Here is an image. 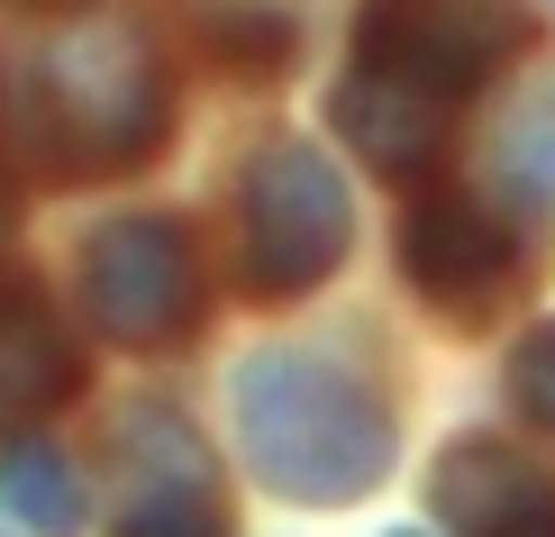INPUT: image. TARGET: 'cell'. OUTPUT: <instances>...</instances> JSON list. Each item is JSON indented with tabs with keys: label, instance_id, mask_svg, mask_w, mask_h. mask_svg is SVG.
Segmentation results:
<instances>
[{
	"label": "cell",
	"instance_id": "7",
	"mask_svg": "<svg viewBox=\"0 0 555 537\" xmlns=\"http://www.w3.org/2000/svg\"><path fill=\"white\" fill-rule=\"evenodd\" d=\"M401 265H410V283H420L437 310L474 319V310H492V292L519 273V238L474 192H428L401 219Z\"/></svg>",
	"mask_w": 555,
	"mask_h": 537
},
{
	"label": "cell",
	"instance_id": "1",
	"mask_svg": "<svg viewBox=\"0 0 555 537\" xmlns=\"http://www.w3.org/2000/svg\"><path fill=\"white\" fill-rule=\"evenodd\" d=\"M0 128L46 174H128L165 146L173 82L128 18H74L37 46H0Z\"/></svg>",
	"mask_w": 555,
	"mask_h": 537
},
{
	"label": "cell",
	"instance_id": "14",
	"mask_svg": "<svg viewBox=\"0 0 555 537\" xmlns=\"http://www.w3.org/2000/svg\"><path fill=\"white\" fill-rule=\"evenodd\" d=\"M0 228H10V174H0Z\"/></svg>",
	"mask_w": 555,
	"mask_h": 537
},
{
	"label": "cell",
	"instance_id": "13",
	"mask_svg": "<svg viewBox=\"0 0 555 537\" xmlns=\"http://www.w3.org/2000/svg\"><path fill=\"white\" fill-rule=\"evenodd\" d=\"M511 401L528 410V429L555 437V319L519 337V356H511Z\"/></svg>",
	"mask_w": 555,
	"mask_h": 537
},
{
	"label": "cell",
	"instance_id": "12",
	"mask_svg": "<svg viewBox=\"0 0 555 537\" xmlns=\"http://www.w3.org/2000/svg\"><path fill=\"white\" fill-rule=\"evenodd\" d=\"M201 37H210V55L237 64V74L292 64V18H273V10H201Z\"/></svg>",
	"mask_w": 555,
	"mask_h": 537
},
{
	"label": "cell",
	"instance_id": "2",
	"mask_svg": "<svg viewBox=\"0 0 555 537\" xmlns=\"http://www.w3.org/2000/svg\"><path fill=\"white\" fill-rule=\"evenodd\" d=\"M228 401L246 474L283 501H356L391 474V410L374 401V383L310 346H256Z\"/></svg>",
	"mask_w": 555,
	"mask_h": 537
},
{
	"label": "cell",
	"instance_id": "15",
	"mask_svg": "<svg viewBox=\"0 0 555 537\" xmlns=\"http://www.w3.org/2000/svg\"><path fill=\"white\" fill-rule=\"evenodd\" d=\"M391 537H428V528H391Z\"/></svg>",
	"mask_w": 555,
	"mask_h": 537
},
{
	"label": "cell",
	"instance_id": "9",
	"mask_svg": "<svg viewBox=\"0 0 555 537\" xmlns=\"http://www.w3.org/2000/svg\"><path fill=\"white\" fill-rule=\"evenodd\" d=\"M447 119H455V101H437L420 82L364 74V64L337 82V137L374 174H428L437 155H447Z\"/></svg>",
	"mask_w": 555,
	"mask_h": 537
},
{
	"label": "cell",
	"instance_id": "5",
	"mask_svg": "<svg viewBox=\"0 0 555 537\" xmlns=\"http://www.w3.org/2000/svg\"><path fill=\"white\" fill-rule=\"evenodd\" d=\"M74 292L82 319L109 346H173L201 319V265L192 238L173 219H109L101 238L74 255Z\"/></svg>",
	"mask_w": 555,
	"mask_h": 537
},
{
	"label": "cell",
	"instance_id": "8",
	"mask_svg": "<svg viewBox=\"0 0 555 537\" xmlns=\"http://www.w3.org/2000/svg\"><path fill=\"white\" fill-rule=\"evenodd\" d=\"M437 510L465 537H555V483L492 437H455L437 464Z\"/></svg>",
	"mask_w": 555,
	"mask_h": 537
},
{
	"label": "cell",
	"instance_id": "6",
	"mask_svg": "<svg viewBox=\"0 0 555 537\" xmlns=\"http://www.w3.org/2000/svg\"><path fill=\"white\" fill-rule=\"evenodd\" d=\"M528 18L511 0H364L356 18V64L391 82H420L437 101H465L519 55Z\"/></svg>",
	"mask_w": 555,
	"mask_h": 537
},
{
	"label": "cell",
	"instance_id": "4",
	"mask_svg": "<svg viewBox=\"0 0 555 537\" xmlns=\"http://www.w3.org/2000/svg\"><path fill=\"white\" fill-rule=\"evenodd\" d=\"M109 537H228V483L165 401L109 419Z\"/></svg>",
	"mask_w": 555,
	"mask_h": 537
},
{
	"label": "cell",
	"instance_id": "3",
	"mask_svg": "<svg viewBox=\"0 0 555 537\" xmlns=\"http://www.w3.org/2000/svg\"><path fill=\"white\" fill-rule=\"evenodd\" d=\"M346 238H356L346 174L310 137H273L237 182V273H246V292L292 301V292L328 283L346 265Z\"/></svg>",
	"mask_w": 555,
	"mask_h": 537
},
{
	"label": "cell",
	"instance_id": "10",
	"mask_svg": "<svg viewBox=\"0 0 555 537\" xmlns=\"http://www.w3.org/2000/svg\"><path fill=\"white\" fill-rule=\"evenodd\" d=\"M74 392V337L55 329L37 283H0V437H18Z\"/></svg>",
	"mask_w": 555,
	"mask_h": 537
},
{
	"label": "cell",
	"instance_id": "11",
	"mask_svg": "<svg viewBox=\"0 0 555 537\" xmlns=\"http://www.w3.org/2000/svg\"><path fill=\"white\" fill-rule=\"evenodd\" d=\"M0 510L18 528H37V537H74L82 528V474L55 447L18 437V447H0Z\"/></svg>",
	"mask_w": 555,
	"mask_h": 537
}]
</instances>
